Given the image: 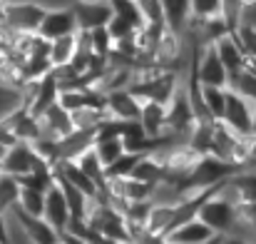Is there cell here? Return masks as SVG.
Returning <instances> with one entry per match:
<instances>
[{
    "label": "cell",
    "instance_id": "24",
    "mask_svg": "<svg viewBox=\"0 0 256 244\" xmlns=\"http://www.w3.org/2000/svg\"><path fill=\"white\" fill-rule=\"evenodd\" d=\"M22 187V184H20ZM18 209L32 217H42L45 209V192L42 189H32V187H22L20 189V199H18Z\"/></svg>",
    "mask_w": 256,
    "mask_h": 244
},
{
    "label": "cell",
    "instance_id": "21",
    "mask_svg": "<svg viewBox=\"0 0 256 244\" xmlns=\"http://www.w3.org/2000/svg\"><path fill=\"white\" fill-rule=\"evenodd\" d=\"M202 100L212 120H222L224 107H226V87L216 85H202Z\"/></svg>",
    "mask_w": 256,
    "mask_h": 244
},
{
    "label": "cell",
    "instance_id": "31",
    "mask_svg": "<svg viewBox=\"0 0 256 244\" xmlns=\"http://www.w3.org/2000/svg\"><path fill=\"white\" fill-rule=\"evenodd\" d=\"M140 157H142V155H134V152H124V155H120V157H117L114 162L104 167V174H107V179H120V177H130Z\"/></svg>",
    "mask_w": 256,
    "mask_h": 244
},
{
    "label": "cell",
    "instance_id": "1",
    "mask_svg": "<svg viewBox=\"0 0 256 244\" xmlns=\"http://www.w3.org/2000/svg\"><path fill=\"white\" fill-rule=\"evenodd\" d=\"M222 184V182H219ZM219 184L212 189V194L204 199V204L199 207V219L204 224H209L216 234H229L236 224V204L232 199H226L219 192Z\"/></svg>",
    "mask_w": 256,
    "mask_h": 244
},
{
    "label": "cell",
    "instance_id": "27",
    "mask_svg": "<svg viewBox=\"0 0 256 244\" xmlns=\"http://www.w3.org/2000/svg\"><path fill=\"white\" fill-rule=\"evenodd\" d=\"M87 40H90V50H92L94 58H102V60L110 58V53H112V48H114V40H112V35L107 33L104 25L87 30Z\"/></svg>",
    "mask_w": 256,
    "mask_h": 244
},
{
    "label": "cell",
    "instance_id": "20",
    "mask_svg": "<svg viewBox=\"0 0 256 244\" xmlns=\"http://www.w3.org/2000/svg\"><path fill=\"white\" fill-rule=\"evenodd\" d=\"M94 152L100 157V162L104 164H112L120 155H124V142L120 135H107V137H94Z\"/></svg>",
    "mask_w": 256,
    "mask_h": 244
},
{
    "label": "cell",
    "instance_id": "4",
    "mask_svg": "<svg viewBox=\"0 0 256 244\" xmlns=\"http://www.w3.org/2000/svg\"><path fill=\"white\" fill-rule=\"evenodd\" d=\"M236 169H239L236 164L224 162V160H219V157H214V155H204V157L196 162V167L192 169V174L186 177V182H189L192 187L206 189V187H214V184L224 182V179L232 177Z\"/></svg>",
    "mask_w": 256,
    "mask_h": 244
},
{
    "label": "cell",
    "instance_id": "41",
    "mask_svg": "<svg viewBox=\"0 0 256 244\" xmlns=\"http://www.w3.org/2000/svg\"><path fill=\"white\" fill-rule=\"evenodd\" d=\"M254 244H256V242H254Z\"/></svg>",
    "mask_w": 256,
    "mask_h": 244
},
{
    "label": "cell",
    "instance_id": "15",
    "mask_svg": "<svg viewBox=\"0 0 256 244\" xmlns=\"http://www.w3.org/2000/svg\"><path fill=\"white\" fill-rule=\"evenodd\" d=\"M15 212H18V217L22 219V224H25V229H28L32 244H60V232H58L45 217L25 214V212H20L18 207H15Z\"/></svg>",
    "mask_w": 256,
    "mask_h": 244
},
{
    "label": "cell",
    "instance_id": "13",
    "mask_svg": "<svg viewBox=\"0 0 256 244\" xmlns=\"http://www.w3.org/2000/svg\"><path fill=\"white\" fill-rule=\"evenodd\" d=\"M214 234H216V232H214L209 224H204L199 217H194V219H186V222H182L179 227H174L164 237H167L170 244H202L204 239H209V237H214Z\"/></svg>",
    "mask_w": 256,
    "mask_h": 244
},
{
    "label": "cell",
    "instance_id": "22",
    "mask_svg": "<svg viewBox=\"0 0 256 244\" xmlns=\"http://www.w3.org/2000/svg\"><path fill=\"white\" fill-rule=\"evenodd\" d=\"M20 179L15 174H8L0 169V212H10L12 207H18L20 199Z\"/></svg>",
    "mask_w": 256,
    "mask_h": 244
},
{
    "label": "cell",
    "instance_id": "34",
    "mask_svg": "<svg viewBox=\"0 0 256 244\" xmlns=\"http://www.w3.org/2000/svg\"><path fill=\"white\" fill-rule=\"evenodd\" d=\"M104 28H107V33L112 35V40H114V43H117V40L130 38V35L137 30L132 23H127V20H122V18H117V15H112V18H110V23H107Z\"/></svg>",
    "mask_w": 256,
    "mask_h": 244
},
{
    "label": "cell",
    "instance_id": "6",
    "mask_svg": "<svg viewBox=\"0 0 256 244\" xmlns=\"http://www.w3.org/2000/svg\"><path fill=\"white\" fill-rule=\"evenodd\" d=\"M140 110H142V100H140L130 87L112 90V92L104 95V112H107V117H112V120L134 122V120H140Z\"/></svg>",
    "mask_w": 256,
    "mask_h": 244
},
{
    "label": "cell",
    "instance_id": "5",
    "mask_svg": "<svg viewBox=\"0 0 256 244\" xmlns=\"http://www.w3.org/2000/svg\"><path fill=\"white\" fill-rule=\"evenodd\" d=\"M78 18H75V10L72 5H52L45 10V18L38 28V33L45 38V40H55V38H62V35H72L78 33Z\"/></svg>",
    "mask_w": 256,
    "mask_h": 244
},
{
    "label": "cell",
    "instance_id": "40",
    "mask_svg": "<svg viewBox=\"0 0 256 244\" xmlns=\"http://www.w3.org/2000/svg\"><path fill=\"white\" fill-rule=\"evenodd\" d=\"M2 152H5V145H2V142H0V157H2Z\"/></svg>",
    "mask_w": 256,
    "mask_h": 244
},
{
    "label": "cell",
    "instance_id": "14",
    "mask_svg": "<svg viewBox=\"0 0 256 244\" xmlns=\"http://www.w3.org/2000/svg\"><path fill=\"white\" fill-rule=\"evenodd\" d=\"M142 130L150 137H162L167 132V105L154 102V100H142V110H140V120Z\"/></svg>",
    "mask_w": 256,
    "mask_h": 244
},
{
    "label": "cell",
    "instance_id": "32",
    "mask_svg": "<svg viewBox=\"0 0 256 244\" xmlns=\"http://www.w3.org/2000/svg\"><path fill=\"white\" fill-rule=\"evenodd\" d=\"M137 5H140V13L144 18V25H152V28L164 25V13H162L160 0H137Z\"/></svg>",
    "mask_w": 256,
    "mask_h": 244
},
{
    "label": "cell",
    "instance_id": "39",
    "mask_svg": "<svg viewBox=\"0 0 256 244\" xmlns=\"http://www.w3.org/2000/svg\"><path fill=\"white\" fill-rule=\"evenodd\" d=\"M242 3H244V8H246V10H252V8H256V0H242Z\"/></svg>",
    "mask_w": 256,
    "mask_h": 244
},
{
    "label": "cell",
    "instance_id": "3",
    "mask_svg": "<svg viewBox=\"0 0 256 244\" xmlns=\"http://www.w3.org/2000/svg\"><path fill=\"white\" fill-rule=\"evenodd\" d=\"M189 70L194 73L199 85H216V87H226L229 85V73H226L214 43L212 45H202L196 50V60H194V65H189Z\"/></svg>",
    "mask_w": 256,
    "mask_h": 244
},
{
    "label": "cell",
    "instance_id": "36",
    "mask_svg": "<svg viewBox=\"0 0 256 244\" xmlns=\"http://www.w3.org/2000/svg\"><path fill=\"white\" fill-rule=\"evenodd\" d=\"M222 244H252V242H246L244 237H236V234H224Z\"/></svg>",
    "mask_w": 256,
    "mask_h": 244
},
{
    "label": "cell",
    "instance_id": "12",
    "mask_svg": "<svg viewBox=\"0 0 256 244\" xmlns=\"http://www.w3.org/2000/svg\"><path fill=\"white\" fill-rule=\"evenodd\" d=\"M214 48H216V53H219V58H222V63H224L229 78L236 75L239 70H244V65H246V53H244V48H242L236 33H226L224 38H219V40L214 43Z\"/></svg>",
    "mask_w": 256,
    "mask_h": 244
},
{
    "label": "cell",
    "instance_id": "2",
    "mask_svg": "<svg viewBox=\"0 0 256 244\" xmlns=\"http://www.w3.org/2000/svg\"><path fill=\"white\" fill-rule=\"evenodd\" d=\"M48 5L38 0H8L2 10V25L15 33H38Z\"/></svg>",
    "mask_w": 256,
    "mask_h": 244
},
{
    "label": "cell",
    "instance_id": "26",
    "mask_svg": "<svg viewBox=\"0 0 256 244\" xmlns=\"http://www.w3.org/2000/svg\"><path fill=\"white\" fill-rule=\"evenodd\" d=\"M172 222H174V207H170V204H152V212H150V219H147V229L150 232L167 234L172 229Z\"/></svg>",
    "mask_w": 256,
    "mask_h": 244
},
{
    "label": "cell",
    "instance_id": "28",
    "mask_svg": "<svg viewBox=\"0 0 256 244\" xmlns=\"http://www.w3.org/2000/svg\"><path fill=\"white\" fill-rule=\"evenodd\" d=\"M226 87H232L234 92H239V95L246 97L249 102H256V73H252L246 65H244V70H239L236 75L229 78V85H226Z\"/></svg>",
    "mask_w": 256,
    "mask_h": 244
},
{
    "label": "cell",
    "instance_id": "19",
    "mask_svg": "<svg viewBox=\"0 0 256 244\" xmlns=\"http://www.w3.org/2000/svg\"><path fill=\"white\" fill-rule=\"evenodd\" d=\"M78 167L85 172L87 177L100 187V189H104V184H107V174H104V164L100 162V157H97V152H94V145L92 147H87L82 155H78Z\"/></svg>",
    "mask_w": 256,
    "mask_h": 244
},
{
    "label": "cell",
    "instance_id": "7",
    "mask_svg": "<svg viewBox=\"0 0 256 244\" xmlns=\"http://www.w3.org/2000/svg\"><path fill=\"white\" fill-rule=\"evenodd\" d=\"M252 115H254V102H249L246 97H242L239 92H234L232 87H226V107L222 120L239 135H252Z\"/></svg>",
    "mask_w": 256,
    "mask_h": 244
},
{
    "label": "cell",
    "instance_id": "11",
    "mask_svg": "<svg viewBox=\"0 0 256 244\" xmlns=\"http://www.w3.org/2000/svg\"><path fill=\"white\" fill-rule=\"evenodd\" d=\"M40 125H42V137H50V140H60L65 135H70L75 130L72 125V115L60 105H50L42 115H40Z\"/></svg>",
    "mask_w": 256,
    "mask_h": 244
},
{
    "label": "cell",
    "instance_id": "17",
    "mask_svg": "<svg viewBox=\"0 0 256 244\" xmlns=\"http://www.w3.org/2000/svg\"><path fill=\"white\" fill-rule=\"evenodd\" d=\"M229 182L234 184V189H236L242 202H256V167H249V164L239 167L229 177Z\"/></svg>",
    "mask_w": 256,
    "mask_h": 244
},
{
    "label": "cell",
    "instance_id": "16",
    "mask_svg": "<svg viewBox=\"0 0 256 244\" xmlns=\"http://www.w3.org/2000/svg\"><path fill=\"white\" fill-rule=\"evenodd\" d=\"M160 3H162V13H164V25L174 33L184 35V30L192 20V0H160Z\"/></svg>",
    "mask_w": 256,
    "mask_h": 244
},
{
    "label": "cell",
    "instance_id": "30",
    "mask_svg": "<svg viewBox=\"0 0 256 244\" xmlns=\"http://www.w3.org/2000/svg\"><path fill=\"white\" fill-rule=\"evenodd\" d=\"M5 232H8V244H32L22 219L15 212V207L10 212H5Z\"/></svg>",
    "mask_w": 256,
    "mask_h": 244
},
{
    "label": "cell",
    "instance_id": "38",
    "mask_svg": "<svg viewBox=\"0 0 256 244\" xmlns=\"http://www.w3.org/2000/svg\"><path fill=\"white\" fill-rule=\"evenodd\" d=\"M252 135H256V102H254V115H252Z\"/></svg>",
    "mask_w": 256,
    "mask_h": 244
},
{
    "label": "cell",
    "instance_id": "25",
    "mask_svg": "<svg viewBox=\"0 0 256 244\" xmlns=\"http://www.w3.org/2000/svg\"><path fill=\"white\" fill-rule=\"evenodd\" d=\"M222 20L226 23L229 33H236L244 23H246V8L242 0H222V10H219Z\"/></svg>",
    "mask_w": 256,
    "mask_h": 244
},
{
    "label": "cell",
    "instance_id": "18",
    "mask_svg": "<svg viewBox=\"0 0 256 244\" xmlns=\"http://www.w3.org/2000/svg\"><path fill=\"white\" fill-rule=\"evenodd\" d=\"M75 53H78V33L50 40V63H52V68L72 63Z\"/></svg>",
    "mask_w": 256,
    "mask_h": 244
},
{
    "label": "cell",
    "instance_id": "9",
    "mask_svg": "<svg viewBox=\"0 0 256 244\" xmlns=\"http://www.w3.org/2000/svg\"><path fill=\"white\" fill-rule=\"evenodd\" d=\"M78 18V28L80 30H92V28H102L110 23L112 18V8L110 0H72L70 3Z\"/></svg>",
    "mask_w": 256,
    "mask_h": 244
},
{
    "label": "cell",
    "instance_id": "23",
    "mask_svg": "<svg viewBox=\"0 0 256 244\" xmlns=\"http://www.w3.org/2000/svg\"><path fill=\"white\" fill-rule=\"evenodd\" d=\"M130 177H134V179H140V182H147V184H154L157 179L164 177V167L157 162L152 155H142V157L137 160V164H134V169H132Z\"/></svg>",
    "mask_w": 256,
    "mask_h": 244
},
{
    "label": "cell",
    "instance_id": "8",
    "mask_svg": "<svg viewBox=\"0 0 256 244\" xmlns=\"http://www.w3.org/2000/svg\"><path fill=\"white\" fill-rule=\"evenodd\" d=\"M38 162V155L32 150L30 142H12L5 147L2 157H0V169L8 172V174H15V177H22L28 172H32V167Z\"/></svg>",
    "mask_w": 256,
    "mask_h": 244
},
{
    "label": "cell",
    "instance_id": "37",
    "mask_svg": "<svg viewBox=\"0 0 256 244\" xmlns=\"http://www.w3.org/2000/svg\"><path fill=\"white\" fill-rule=\"evenodd\" d=\"M0 244H8V232H5V212H0Z\"/></svg>",
    "mask_w": 256,
    "mask_h": 244
},
{
    "label": "cell",
    "instance_id": "35",
    "mask_svg": "<svg viewBox=\"0 0 256 244\" xmlns=\"http://www.w3.org/2000/svg\"><path fill=\"white\" fill-rule=\"evenodd\" d=\"M222 10V0H192V18H214Z\"/></svg>",
    "mask_w": 256,
    "mask_h": 244
},
{
    "label": "cell",
    "instance_id": "29",
    "mask_svg": "<svg viewBox=\"0 0 256 244\" xmlns=\"http://www.w3.org/2000/svg\"><path fill=\"white\" fill-rule=\"evenodd\" d=\"M110 8H112V15L132 23L134 28H142L144 25V18L140 13V5L137 0H110Z\"/></svg>",
    "mask_w": 256,
    "mask_h": 244
},
{
    "label": "cell",
    "instance_id": "10",
    "mask_svg": "<svg viewBox=\"0 0 256 244\" xmlns=\"http://www.w3.org/2000/svg\"><path fill=\"white\" fill-rule=\"evenodd\" d=\"M42 217L62 234L72 219V212H70V204H68V197L65 192L60 189V184L55 182L48 192H45V209H42Z\"/></svg>",
    "mask_w": 256,
    "mask_h": 244
},
{
    "label": "cell",
    "instance_id": "33",
    "mask_svg": "<svg viewBox=\"0 0 256 244\" xmlns=\"http://www.w3.org/2000/svg\"><path fill=\"white\" fill-rule=\"evenodd\" d=\"M236 38H239V43H242V48H244V53H246V60H254L256 63V23H244L239 30H236Z\"/></svg>",
    "mask_w": 256,
    "mask_h": 244
}]
</instances>
